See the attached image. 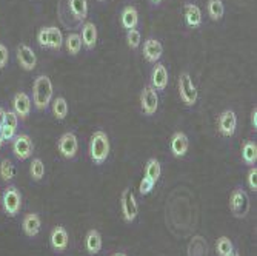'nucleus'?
<instances>
[{
  "instance_id": "aec40b11",
  "label": "nucleus",
  "mask_w": 257,
  "mask_h": 256,
  "mask_svg": "<svg viewBox=\"0 0 257 256\" xmlns=\"http://www.w3.org/2000/svg\"><path fill=\"white\" fill-rule=\"evenodd\" d=\"M103 247V239L100 231L96 228H91L85 236V250L89 256H97Z\"/></svg>"
},
{
  "instance_id": "393cba45",
  "label": "nucleus",
  "mask_w": 257,
  "mask_h": 256,
  "mask_svg": "<svg viewBox=\"0 0 257 256\" xmlns=\"http://www.w3.org/2000/svg\"><path fill=\"white\" fill-rule=\"evenodd\" d=\"M62 46H63L62 31L57 27H48V43H46V50L60 51Z\"/></svg>"
},
{
  "instance_id": "ea45409f",
  "label": "nucleus",
  "mask_w": 257,
  "mask_h": 256,
  "mask_svg": "<svg viewBox=\"0 0 257 256\" xmlns=\"http://www.w3.org/2000/svg\"><path fill=\"white\" fill-rule=\"evenodd\" d=\"M162 2H163V0H150V4H151L153 7H159Z\"/></svg>"
},
{
  "instance_id": "20e7f679",
  "label": "nucleus",
  "mask_w": 257,
  "mask_h": 256,
  "mask_svg": "<svg viewBox=\"0 0 257 256\" xmlns=\"http://www.w3.org/2000/svg\"><path fill=\"white\" fill-rule=\"evenodd\" d=\"M177 87H179V96H180L182 104L188 108L194 107L199 101V91L188 71H182L179 74Z\"/></svg>"
},
{
  "instance_id": "7ed1b4c3",
  "label": "nucleus",
  "mask_w": 257,
  "mask_h": 256,
  "mask_svg": "<svg viewBox=\"0 0 257 256\" xmlns=\"http://www.w3.org/2000/svg\"><path fill=\"white\" fill-rule=\"evenodd\" d=\"M109 151H111V144L108 134L102 130L92 133L89 141V157L92 160V164L103 165L109 157Z\"/></svg>"
},
{
  "instance_id": "6ab92c4d",
  "label": "nucleus",
  "mask_w": 257,
  "mask_h": 256,
  "mask_svg": "<svg viewBox=\"0 0 257 256\" xmlns=\"http://www.w3.org/2000/svg\"><path fill=\"white\" fill-rule=\"evenodd\" d=\"M82 46H85V48L88 51L94 50L96 45H97V39H99V33H97V27L94 25L92 22H85L82 25Z\"/></svg>"
},
{
  "instance_id": "a19ab883",
  "label": "nucleus",
  "mask_w": 257,
  "mask_h": 256,
  "mask_svg": "<svg viewBox=\"0 0 257 256\" xmlns=\"http://www.w3.org/2000/svg\"><path fill=\"white\" fill-rule=\"evenodd\" d=\"M5 144V139H4V134H2V130H0V148Z\"/></svg>"
},
{
  "instance_id": "4468645a",
  "label": "nucleus",
  "mask_w": 257,
  "mask_h": 256,
  "mask_svg": "<svg viewBox=\"0 0 257 256\" xmlns=\"http://www.w3.org/2000/svg\"><path fill=\"white\" fill-rule=\"evenodd\" d=\"M170 150L171 154L177 159H182L186 156L190 150V139L183 131H176L171 136V141H170Z\"/></svg>"
},
{
  "instance_id": "2f4dec72",
  "label": "nucleus",
  "mask_w": 257,
  "mask_h": 256,
  "mask_svg": "<svg viewBox=\"0 0 257 256\" xmlns=\"http://www.w3.org/2000/svg\"><path fill=\"white\" fill-rule=\"evenodd\" d=\"M30 173H31L33 181H36V182H39V181L43 179V176H45V164H43V160L40 157H34L31 160Z\"/></svg>"
},
{
  "instance_id": "39448f33",
  "label": "nucleus",
  "mask_w": 257,
  "mask_h": 256,
  "mask_svg": "<svg viewBox=\"0 0 257 256\" xmlns=\"http://www.w3.org/2000/svg\"><path fill=\"white\" fill-rule=\"evenodd\" d=\"M229 210L236 218L242 219L248 215L249 210V199L246 192L242 187H236L229 196Z\"/></svg>"
},
{
  "instance_id": "4be33fe9",
  "label": "nucleus",
  "mask_w": 257,
  "mask_h": 256,
  "mask_svg": "<svg viewBox=\"0 0 257 256\" xmlns=\"http://www.w3.org/2000/svg\"><path fill=\"white\" fill-rule=\"evenodd\" d=\"M120 23L122 27L130 31V30H136L139 27V11L134 5H128L122 10L120 14Z\"/></svg>"
},
{
  "instance_id": "f704fd0d",
  "label": "nucleus",
  "mask_w": 257,
  "mask_h": 256,
  "mask_svg": "<svg viewBox=\"0 0 257 256\" xmlns=\"http://www.w3.org/2000/svg\"><path fill=\"white\" fill-rule=\"evenodd\" d=\"M154 185H156V182H153L151 179H148V178H142V181H140V184H139V193H140V196H148L151 192H153V189H154Z\"/></svg>"
},
{
  "instance_id": "473e14b6",
  "label": "nucleus",
  "mask_w": 257,
  "mask_h": 256,
  "mask_svg": "<svg viewBox=\"0 0 257 256\" xmlns=\"http://www.w3.org/2000/svg\"><path fill=\"white\" fill-rule=\"evenodd\" d=\"M234 250V244L228 236H220L216 242V251L219 256H226Z\"/></svg>"
},
{
  "instance_id": "a211bd4d",
  "label": "nucleus",
  "mask_w": 257,
  "mask_h": 256,
  "mask_svg": "<svg viewBox=\"0 0 257 256\" xmlns=\"http://www.w3.org/2000/svg\"><path fill=\"white\" fill-rule=\"evenodd\" d=\"M13 108L14 113L19 116L20 119H27L28 116L31 114V99L27 93L19 91L14 95L13 98Z\"/></svg>"
},
{
  "instance_id": "f8f14e48",
  "label": "nucleus",
  "mask_w": 257,
  "mask_h": 256,
  "mask_svg": "<svg viewBox=\"0 0 257 256\" xmlns=\"http://www.w3.org/2000/svg\"><path fill=\"white\" fill-rule=\"evenodd\" d=\"M50 245L54 253H65L69 247V235L63 225H57L51 230L50 235Z\"/></svg>"
},
{
  "instance_id": "a878e982",
  "label": "nucleus",
  "mask_w": 257,
  "mask_h": 256,
  "mask_svg": "<svg viewBox=\"0 0 257 256\" xmlns=\"http://www.w3.org/2000/svg\"><path fill=\"white\" fill-rule=\"evenodd\" d=\"M63 45L68 51V54L71 56H77L82 50V39L77 33H69L65 39H63Z\"/></svg>"
},
{
  "instance_id": "5701e85b",
  "label": "nucleus",
  "mask_w": 257,
  "mask_h": 256,
  "mask_svg": "<svg viewBox=\"0 0 257 256\" xmlns=\"http://www.w3.org/2000/svg\"><path fill=\"white\" fill-rule=\"evenodd\" d=\"M17 125H19V116L14 111H7L5 114V122L2 125V134L5 141H13L16 137V131H17Z\"/></svg>"
},
{
  "instance_id": "72a5a7b5",
  "label": "nucleus",
  "mask_w": 257,
  "mask_h": 256,
  "mask_svg": "<svg viewBox=\"0 0 257 256\" xmlns=\"http://www.w3.org/2000/svg\"><path fill=\"white\" fill-rule=\"evenodd\" d=\"M126 43L133 51L139 50L140 43H142V34H140V31L137 28L126 31Z\"/></svg>"
},
{
  "instance_id": "2eb2a0df",
  "label": "nucleus",
  "mask_w": 257,
  "mask_h": 256,
  "mask_svg": "<svg viewBox=\"0 0 257 256\" xmlns=\"http://www.w3.org/2000/svg\"><path fill=\"white\" fill-rule=\"evenodd\" d=\"M151 87L157 91L162 93L165 91L168 87V71H167V66L157 62L153 66V71H151Z\"/></svg>"
},
{
  "instance_id": "b1692460",
  "label": "nucleus",
  "mask_w": 257,
  "mask_h": 256,
  "mask_svg": "<svg viewBox=\"0 0 257 256\" xmlns=\"http://www.w3.org/2000/svg\"><path fill=\"white\" fill-rule=\"evenodd\" d=\"M242 160L246 165L254 167L257 162V144L254 141H245L242 145Z\"/></svg>"
},
{
  "instance_id": "4c0bfd02",
  "label": "nucleus",
  "mask_w": 257,
  "mask_h": 256,
  "mask_svg": "<svg viewBox=\"0 0 257 256\" xmlns=\"http://www.w3.org/2000/svg\"><path fill=\"white\" fill-rule=\"evenodd\" d=\"M251 127H252L254 130L257 128V110H255V108L251 111Z\"/></svg>"
},
{
  "instance_id": "6e6552de",
  "label": "nucleus",
  "mask_w": 257,
  "mask_h": 256,
  "mask_svg": "<svg viewBox=\"0 0 257 256\" xmlns=\"http://www.w3.org/2000/svg\"><path fill=\"white\" fill-rule=\"evenodd\" d=\"M57 150L63 159L73 160L79 151V139H77L76 133H73V131L63 133L57 141Z\"/></svg>"
},
{
  "instance_id": "c756f323",
  "label": "nucleus",
  "mask_w": 257,
  "mask_h": 256,
  "mask_svg": "<svg viewBox=\"0 0 257 256\" xmlns=\"http://www.w3.org/2000/svg\"><path fill=\"white\" fill-rule=\"evenodd\" d=\"M162 176V165L156 157L148 159L147 165H145V178L151 179L153 182H157Z\"/></svg>"
},
{
  "instance_id": "c03bdc74",
  "label": "nucleus",
  "mask_w": 257,
  "mask_h": 256,
  "mask_svg": "<svg viewBox=\"0 0 257 256\" xmlns=\"http://www.w3.org/2000/svg\"><path fill=\"white\" fill-rule=\"evenodd\" d=\"M0 201H2V192H0Z\"/></svg>"
},
{
  "instance_id": "dca6fc26",
  "label": "nucleus",
  "mask_w": 257,
  "mask_h": 256,
  "mask_svg": "<svg viewBox=\"0 0 257 256\" xmlns=\"http://www.w3.org/2000/svg\"><path fill=\"white\" fill-rule=\"evenodd\" d=\"M142 54L145 57L147 62L150 63H157L160 59H162V54H163V46L162 43L154 39V37H150L144 42V50H142Z\"/></svg>"
},
{
  "instance_id": "f3484780",
  "label": "nucleus",
  "mask_w": 257,
  "mask_h": 256,
  "mask_svg": "<svg viewBox=\"0 0 257 256\" xmlns=\"http://www.w3.org/2000/svg\"><path fill=\"white\" fill-rule=\"evenodd\" d=\"M183 16H185V23H186V27H188V28L196 30V28L202 27V22H203L202 11L196 4L186 2L183 5Z\"/></svg>"
},
{
  "instance_id": "37998d69",
  "label": "nucleus",
  "mask_w": 257,
  "mask_h": 256,
  "mask_svg": "<svg viewBox=\"0 0 257 256\" xmlns=\"http://www.w3.org/2000/svg\"><path fill=\"white\" fill-rule=\"evenodd\" d=\"M226 256H240V254H239V253H237L236 250H232V251H231L229 254H226Z\"/></svg>"
},
{
  "instance_id": "c9c22d12",
  "label": "nucleus",
  "mask_w": 257,
  "mask_h": 256,
  "mask_svg": "<svg viewBox=\"0 0 257 256\" xmlns=\"http://www.w3.org/2000/svg\"><path fill=\"white\" fill-rule=\"evenodd\" d=\"M246 184L251 192H254V193L257 192V168H255V165L249 167V172L246 175Z\"/></svg>"
},
{
  "instance_id": "f03ea898",
  "label": "nucleus",
  "mask_w": 257,
  "mask_h": 256,
  "mask_svg": "<svg viewBox=\"0 0 257 256\" xmlns=\"http://www.w3.org/2000/svg\"><path fill=\"white\" fill-rule=\"evenodd\" d=\"M53 82L48 76L40 74L34 79L33 83V104L39 111L46 110L53 101Z\"/></svg>"
},
{
  "instance_id": "c85d7f7f",
  "label": "nucleus",
  "mask_w": 257,
  "mask_h": 256,
  "mask_svg": "<svg viewBox=\"0 0 257 256\" xmlns=\"http://www.w3.org/2000/svg\"><path fill=\"white\" fill-rule=\"evenodd\" d=\"M188 256H208V245L202 236L193 238L188 245Z\"/></svg>"
},
{
  "instance_id": "a18cd8bd",
  "label": "nucleus",
  "mask_w": 257,
  "mask_h": 256,
  "mask_svg": "<svg viewBox=\"0 0 257 256\" xmlns=\"http://www.w3.org/2000/svg\"><path fill=\"white\" fill-rule=\"evenodd\" d=\"M97 2H105V0H97Z\"/></svg>"
},
{
  "instance_id": "bb28decb",
  "label": "nucleus",
  "mask_w": 257,
  "mask_h": 256,
  "mask_svg": "<svg viewBox=\"0 0 257 256\" xmlns=\"http://www.w3.org/2000/svg\"><path fill=\"white\" fill-rule=\"evenodd\" d=\"M206 11H208L209 19H211L213 22H219L225 16V5H223L222 0H208Z\"/></svg>"
},
{
  "instance_id": "cd10ccee",
  "label": "nucleus",
  "mask_w": 257,
  "mask_h": 256,
  "mask_svg": "<svg viewBox=\"0 0 257 256\" xmlns=\"http://www.w3.org/2000/svg\"><path fill=\"white\" fill-rule=\"evenodd\" d=\"M51 108H53V114L57 121H65V118L68 116V102L65 98L57 96L51 101Z\"/></svg>"
},
{
  "instance_id": "423d86ee",
  "label": "nucleus",
  "mask_w": 257,
  "mask_h": 256,
  "mask_svg": "<svg viewBox=\"0 0 257 256\" xmlns=\"http://www.w3.org/2000/svg\"><path fill=\"white\" fill-rule=\"evenodd\" d=\"M120 208H122V216L126 224H133L139 216V204L136 199L134 192L126 187L120 195Z\"/></svg>"
},
{
  "instance_id": "412c9836",
  "label": "nucleus",
  "mask_w": 257,
  "mask_h": 256,
  "mask_svg": "<svg viewBox=\"0 0 257 256\" xmlns=\"http://www.w3.org/2000/svg\"><path fill=\"white\" fill-rule=\"evenodd\" d=\"M42 219L37 213H28L22 219V230L28 238H36L40 233Z\"/></svg>"
},
{
  "instance_id": "1a4fd4ad",
  "label": "nucleus",
  "mask_w": 257,
  "mask_h": 256,
  "mask_svg": "<svg viewBox=\"0 0 257 256\" xmlns=\"http://www.w3.org/2000/svg\"><path fill=\"white\" fill-rule=\"evenodd\" d=\"M140 108H142L145 116H154L159 110V95L151 85L142 88V93H140Z\"/></svg>"
},
{
  "instance_id": "ddd939ff",
  "label": "nucleus",
  "mask_w": 257,
  "mask_h": 256,
  "mask_svg": "<svg viewBox=\"0 0 257 256\" xmlns=\"http://www.w3.org/2000/svg\"><path fill=\"white\" fill-rule=\"evenodd\" d=\"M17 60L25 71H33L37 66V56L34 50L27 43H20L17 46Z\"/></svg>"
},
{
  "instance_id": "7c9ffc66",
  "label": "nucleus",
  "mask_w": 257,
  "mask_h": 256,
  "mask_svg": "<svg viewBox=\"0 0 257 256\" xmlns=\"http://www.w3.org/2000/svg\"><path fill=\"white\" fill-rule=\"evenodd\" d=\"M16 178V167L10 159L0 160V179L5 182H11Z\"/></svg>"
},
{
  "instance_id": "0eeeda50",
  "label": "nucleus",
  "mask_w": 257,
  "mask_h": 256,
  "mask_svg": "<svg viewBox=\"0 0 257 256\" xmlns=\"http://www.w3.org/2000/svg\"><path fill=\"white\" fill-rule=\"evenodd\" d=\"M2 204L8 216H17L22 210V193L19 192V189L14 185H8L2 195Z\"/></svg>"
},
{
  "instance_id": "79ce46f5",
  "label": "nucleus",
  "mask_w": 257,
  "mask_h": 256,
  "mask_svg": "<svg viewBox=\"0 0 257 256\" xmlns=\"http://www.w3.org/2000/svg\"><path fill=\"white\" fill-rule=\"evenodd\" d=\"M112 256H128L126 253H123V251H117V253H114Z\"/></svg>"
},
{
  "instance_id": "58836bf2",
  "label": "nucleus",
  "mask_w": 257,
  "mask_h": 256,
  "mask_svg": "<svg viewBox=\"0 0 257 256\" xmlns=\"http://www.w3.org/2000/svg\"><path fill=\"white\" fill-rule=\"evenodd\" d=\"M5 114H7V111L4 110V107H0V128H2V125L5 122Z\"/></svg>"
},
{
  "instance_id": "9b49d317",
  "label": "nucleus",
  "mask_w": 257,
  "mask_h": 256,
  "mask_svg": "<svg viewBox=\"0 0 257 256\" xmlns=\"http://www.w3.org/2000/svg\"><path fill=\"white\" fill-rule=\"evenodd\" d=\"M34 151V145L31 137L25 133L17 134L13 141V153L19 160H27L33 156Z\"/></svg>"
},
{
  "instance_id": "f257e3e1",
  "label": "nucleus",
  "mask_w": 257,
  "mask_h": 256,
  "mask_svg": "<svg viewBox=\"0 0 257 256\" xmlns=\"http://www.w3.org/2000/svg\"><path fill=\"white\" fill-rule=\"evenodd\" d=\"M57 13L65 28L82 27L88 17V0H59Z\"/></svg>"
},
{
  "instance_id": "9d476101",
  "label": "nucleus",
  "mask_w": 257,
  "mask_h": 256,
  "mask_svg": "<svg viewBox=\"0 0 257 256\" xmlns=\"http://www.w3.org/2000/svg\"><path fill=\"white\" fill-rule=\"evenodd\" d=\"M217 130L223 137H232L237 130V116L232 110H225L217 118Z\"/></svg>"
},
{
  "instance_id": "e433bc0d",
  "label": "nucleus",
  "mask_w": 257,
  "mask_h": 256,
  "mask_svg": "<svg viewBox=\"0 0 257 256\" xmlns=\"http://www.w3.org/2000/svg\"><path fill=\"white\" fill-rule=\"evenodd\" d=\"M10 60V53H8V48L4 45V43H0V69H4L7 66Z\"/></svg>"
}]
</instances>
